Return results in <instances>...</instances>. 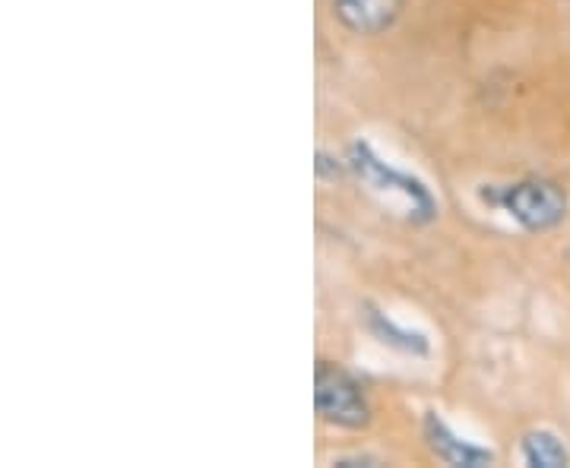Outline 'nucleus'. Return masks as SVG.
Wrapping results in <instances>:
<instances>
[{"instance_id":"nucleus-1","label":"nucleus","mask_w":570,"mask_h":468,"mask_svg":"<svg viewBox=\"0 0 570 468\" xmlns=\"http://www.w3.org/2000/svg\"><path fill=\"white\" fill-rule=\"evenodd\" d=\"M349 165L358 174V181L365 184L380 203L399 212L403 219H409L415 225H428L437 219V200L425 187V181H418L412 174L387 165L365 140L349 146Z\"/></svg>"},{"instance_id":"nucleus-2","label":"nucleus","mask_w":570,"mask_h":468,"mask_svg":"<svg viewBox=\"0 0 570 468\" xmlns=\"http://www.w3.org/2000/svg\"><path fill=\"white\" fill-rule=\"evenodd\" d=\"M314 408L320 421L342 427V431H361L371 424V402L365 389L346 367L330 361L314 367Z\"/></svg>"},{"instance_id":"nucleus-3","label":"nucleus","mask_w":570,"mask_h":468,"mask_svg":"<svg viewBox=\"0 0 570 468\" xmlns=\"http://www.w3.org/2000/svg\"><path fill=\"white\" fill-rule=\"evenodd\" d=\"M507 216L517 222L523 231H551L567 219L570 197L558 181L548 178H526L504 187L498 197H494Z\"/></svg>"},{"instance_id":"nucleus-4","label":"nucleus","mask_w":570,"mask_h":468,"mask_svg":"<svg viewBox=\"0 0 570 468\" xmlns=\"http://www.w3.org/2000/svg\"><path fill=\"white\" fill-rule=\"evenodd\" d=\"M422 431H425V440L431 446V453L447 462V465H460V468H485L494 462V453L485 450V446H475V443H466L463 437H456L447 421L437 415V412H428L425 415V424H422Z\"/></svg>"},{"instance_id":"nucleus-5","label":"nucleus","mask_w":570,"mask_h":468,"mask_svg":"<svg viewBox=\"0 0 570 468\" xmlns=\"http://www.w3.org/2000/svg\"><path fill=\"white\" fill-rule=\"evenodd\" d=\"M333 13L342 26L355 35H380L387 32L406 0H330Z\"/></svg>"},{"instance_id":"nucleus-6","label":"nucleus","mask_w":570,"mask_h":468,"mask_svg":"<svg viewBox=\"0 0 570 468\" xmlns=\"http://www.w3.org/2000/svg\"><path fill=\"white\" fill-rule=\"evenodd\" d=\"M520 456L532 468H567L570 465V453H567L564 440L555 431H548V427H536V431L523 434Z\"/></svg>"},{"instance_id":"nucleus-7","label":"nucleus","mask_w":570,"mask_h":468,"mask_svg":"<svg viewBox=\"0 0 570 468\" xmlns=\"http://www.w3.org/2000/svg\"><path fill=\"white\" fill-rule=\"evenodd\" d=\"M371 329L387 345L406 351V355H428V339L422 333H412V329L396 326L387 314H377V310H371Z\"/></svg>"},{"instance_id":"nucleus-8","label":"nucleus","mask_w":570,"mask_h":468,"mask_svg":"<svg viewBox=\"0 0 570 468\" xmlns=\"http://www.w3.org/2000/svg\"><path fill=\"white\" fill-rule=\"evenodd\" d=\"M333 465H342V468H349V465H380L374 456H342V459H336Z\"/></svg>"}]
</instances>
